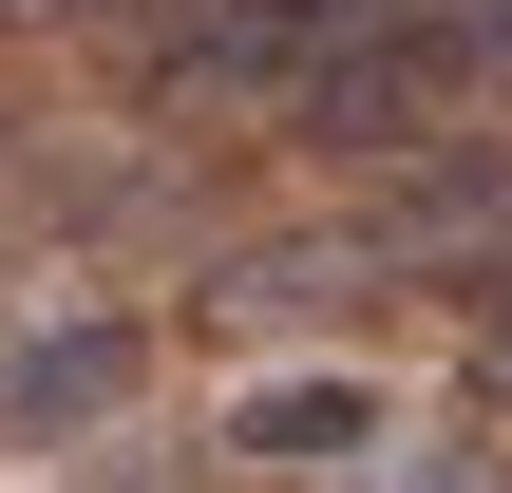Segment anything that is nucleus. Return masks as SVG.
I'll list each match as a JSON object with an SVG mask.
<instances>
[{
	"label": "nucleus",
	"instance_id": "nucleus-1",
	"mask_svg": "<svg viewBox=\"0 0 512 493\" xmlns=\"http://www.w3.org/2000/svg\"><path fill=\"white\" fill-rule=\"evenodd\" d=\"M475 76H494L475 57V0H399V19H361V38H323L285 76V133H323V152H437Z\"/></svg>",
	"mask_w": 512,
	"mask_h": 493
},
{
	"label": "nucleus",
	"instance_id": "nucleus-2",
	"mask_svg": "<svg viewBox=\"0 0 512 493\" xmlns=\"http://www.w3.org/2000/svg\"><path fill=\"white\" fill-rule=\"evenodd\" d=\"M133 399H152V323H133V304H57V323L0 342V437H19V456H76V437H114Z\"/></svg>",
	"mask_w": 512,
	"mask_h": 493
},
{
	"label": "nucleus",
	"instance_id": "nucleus-3",
	"mask_svg": "<svg viewBox=\"0 0 512 493\" xmlns=\"http://www.w3.org/2000/svg\"><path fill=\"white\" fill-rule=\"evenodd\" d=\"M399 437V399L380 380H342V361H304V380H247L228 399V456L247 475H342V456H380Z\"/></svg>",
	"mask_w": 512,
	"mask_h": 493
},
{
	"label": "nucleus",
	"instance_id": "nucleus-4",
	"mask_svg": "<svg viewBox=\"0 0 512 493\" xmlns=\"http://www.w3.org/2000/svg\"><path fill=\"white\" fill-rule=\"evenodd\" d=\"M456 361H475V399H512V266L456 285Z\"/></svg>",
	"mask_w": 512,
	"mask_h": 493
},
{
	"label": "nucleus",
	"instance_id": "nucleus-5",
	"mask_svg": "<svg viewBox=\"0 0 512 493\" xmlns=\"http://www.w3.org/2000/svg\"><path fill=\"white\" fill-rule=\"evenodd\" d=\"M57 19H114V0H0V38H57Z\"/></svg>",
	"mask_w": 512,
	"mask_h": 493
},
{
	"label": "nucleus",
	"instance_id": "nucleus-6",
	"mask_svg": "<svg viewBox=\"0 0 512 493\" xmlns=\"http://www.w3.org/2000/svg\"><path fill=\"white\" fill-rule=\"evenodd\" d=\"M475 57H494V76H512V0H475Z\"/></svg>",
	"mask_w": 512,
	"mask_h": 493
}]
</instances>
